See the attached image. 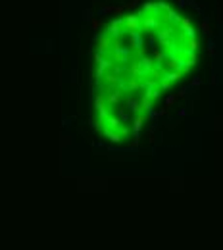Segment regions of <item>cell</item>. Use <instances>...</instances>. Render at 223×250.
Listing matches in <instances>:
<instances>
[{"mask_svg":"<svg viewBox=\"0 0 223 250\" xmlns=\"http://www.w3.org/2000/svg\"><path fill=\"white\" fill-rule=\"evenodd\" d=\"M123 23L127 31H139L140 29V14H129L123 18Z\"/></svg>","mask_w":223,"mask_h":250,"instance_id":"1","label":"cell"},{"mask_svg":"<svg viewBox=\"0 0 223 250\" xmlns=\"http://www.w3.org/2000/svg\"><path fill=\"white\" fill-rule=\"evenodd\" d=\"M144 120H146V116H144V114H139V116H137L135 123H133V135H135V139H139V133H140V129H143Z\"/></svg>","mask_w":223,"mask_h":250,"instance_id":"2","label":"cell"},{"mask_svg":"<svg viewBox=\"0 0 223 250\" xmlns=\"http://www.w3.org/2000/svg\"><path fill=\"white\" fill-rule=\"evenodd\" d=\"M198 48H200L198 39H186V48H183V50H186V52H196Z\"/></svg>","mask_w":223,"mask_h":250,"instance_id":"3","label":"cell"},{"mask_svg":"<svg viewBox=\"0 0 223 250\" xmlns=\"http://www.w3.org/2000/svg\"><path fill=\"white\" fill-rule=\"evenodd\" d=\"M121 96H123V94H121V91H112L110 94H108V104H117V102L121 100Z\"/></svg>","mask_w":223,"mask_h":250,"instance_id":"4","label":"cell"},{"mask_svg":"<svg viewBox=\"0 0 223 250\" xmlns=\"http://www.w3.org/2000/svg\"><path fill=\"white\" fill-rule=\"evenodd\" d=\"M181 75H183V73H181V71H175V69H173V71L171 73H165V79H169V81H179L181 79Z\"/></svg>","mask_w":223,"mask_h":250,"instance_id":"5","label":"cell"},{"mask_svg":"<svg viewBox=\"0 0 223 250\" xmlns=\"http://www.w3.org/2000/svg\"><path fill=\"white\" fill-rule=\"evenodd\" d=\"M200 29H202V33H204L206 37H212V29H210V23L206 21V19H202V23H200Z\"/></svg>","mask_w":223,"mask_h":250,"instance_id":"6","label":"cell"},{"mask_svg":"<svg viewBox=\"0 0 223 250\" xmlns=\"http://www.w3.org/2000/svg\"><path fill=\"white\" fill-rule=\"evenodd\" d=\"M183 33H185V37H186V39H196V29H194L192 25H190V27H186V29H183Z\"/></svg>","mask_w":223,"mask_h":250,"instance_id":"7","label":"cell"},{"mask_svg":"<svg viewBox=\"0 0 223 250\" xmlns=\"http://www.w3.org/2000/svg\"><path fill=\"white\" fill-rule=\"evenodd\" d=\"M190 23H192V19L190 18H181V21H179V25H181V31L186 29V27H190Z\"/></svg>","mask_w":223,"mask_h":250,"instance_id":"8","label":"cell"},{"mask_svg":"<svg viewBox=\"0 0 223 250\" xmlns=\"http://www.w3.org/2000/svg\"><path fill=\"white\" fill-rule=\"evenodd\" d=\"M162 60H164V52H160V50H154V62H156L158 65L162 64Z\"/></svg>","mask_w":223,"mask_h":250,"instance_id":"9","label":"cell"},{"mask_svg":"<svg viewBox=\"0 0 223 250\" xmlns=\"http://www.w3.org/2000/svg\"><path fill=\"white\" fill-rule=\"evenodd\" d=\"M177 100V94H169L167 98H165V108H171V104Z\"/></svg>","mask_w":223,"mask_h":250,"instance_id":"10","label":"cell"},{"mask_svg":"<svg viewBox=\"0 0 223 250\" xmlns=\"http://www.w3.org/2000/svg\"><path fill=\"white\" fill-rule=\"evenodd\" d=\"M200 85H202V79H200V77H194V79H192V83H190V87L198 89V87H200Z\"/></svg>","mask_w":223,"mask_h":250,"instance_id":"11","label":"cell"},{"mask_svg":"<svg viewBox=\"0 0 223 250\" xmlns=\"http://www.w3.org/2000/svg\"><path fill=\"white\" fill-rule=\"evenodd\" d=\"M119 117L123 121H129V116H127V112H125V110H119Z\"/></svg>","mask_w":223,"mask_h":250,"instance_id":"12","label":"cell"},{"mask_svg":"<svg viewBox=\"0 0 223 250\" xmlns=\"http://www.w3.org/2000/svg\"><path fill=\"white\" fill-rule=\"evenodd\" d=\"M208 52H210V56L216 54V48H213V43H212V40H210V44H208Z\"/></svg>","mask_w":223,"mask_h":250,"instance_id":"13","label":"cell"},{"mask_svg":"<svg viewBox=\"0 0 223 250\" xmlns=\"http://www.w3.org/2000/svg\"><path fill=\"white\" fill-rule=\"evenodd\" d=\"M177 96H179V98H185V96H186V89H181V91L177 92Z\"/></svg>","mask_w":223,"mask_h":250,"instance_id":"14","label":"cell"},{"mask_svg":"<svg viewBox=\"0 0 223 250\" xmlns=\"http://www.w3.org/2000/svg\"><path fill=\"white\" fill-rule=\"evenodd\" d=\"M177 4H179V8H185V6H189V2H186V0H177Z\"/></svg>","mask_w":223,"mask_h":250,"instance_id":"15","label":"cell"},{"mask_svg":"<svg viewBox=\"0 0 223 250\" xmlns=\"http://www.w3.org/2000/svg\"><path fill=\"white\" fill-rule=\"evenodd\" d=\"M98 25H100L98 19H92V27H94V29H98Z\"/></svg>","mask_w":223,"mask_h":250,"instance_id":"16","label":"cell"},{"mask_svg":"<svg viewBox=\"0 0 223 250\" xmlns=\"http://www.w3.org/2000/svg\"><path fill=\"white\" fill-rule=\"evenodd\" d=\"M217 19H219V23H223V12L219 10V14H217Z\"/></svg>","mask_w":223,"mask_h":250,"instance_id":"17","label":"cell"},{"mask_svg":"<svg viewBox=\"0 0 223 250\" xmlns=\"http://www.w3.org/2000/svg\"><path fill=\"white\" fill-rule=\"evenodd\" d=\"M175 2H177V0H175Z\"/></svg>","mask_w":223,"mask_h":250,"instance_id":"18","label":"cell"}]
</instances>
